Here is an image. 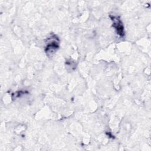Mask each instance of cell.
<instances>
[{
	"label": "cell",
	"instance_id": "cell-1",
	"mask_svg": "<svg viewBox=\"0 0 151 151\" xmlns=\"http://www.w3.org/2000/svg\"><path fill=\"white\" fill-rule=\"evenodd\" d=\"M111 20L113 21V26L116 29L117 34L120 36H123L124 29H123V26L122 21L117 17H111Z\"/></svg>",
	"mask_w": 151,
	"mask_h": 151
},
{
	"label": "cell",
	"instance_id": "cell-2",
	"mask_svg": "<svg viewBox=\"0 0 151 151\" xmlns=\"http://www.w3.org/2000/svg\"><path fill=\"white\" fill-rule=\"evenodd\" d=\"M58 41H57V40H53L52 41L48 43L46 47H47L46 52L48 53L54 52V51L58 47Z\"/></svg>",
	"mask_w": 151,
	"mask_h": 151
}]
</instances>
